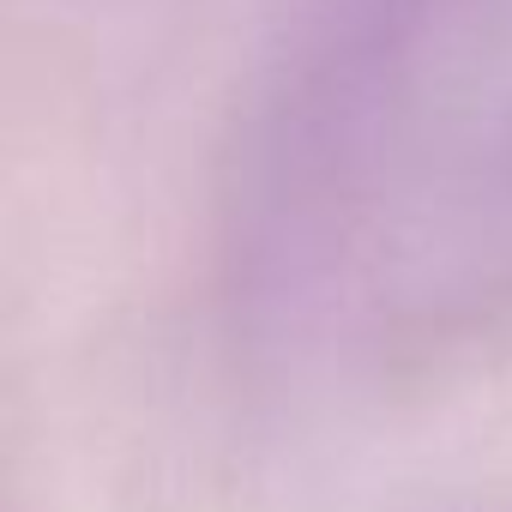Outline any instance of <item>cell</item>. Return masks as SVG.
I'll return each mask as SVG.
<instances>
[{
    "label": "cell",
    "instance_id": "6da1fadb",
    "mask_svg": "<svg viewBox=\"0 0 512 512\" xmlns=\"http://www.w3.org/2000/svg\"><path fill=\"white\" fill-rule=\"evenodd\" d=\"M434 0H302L217 181V272L241 314H278L344 253Z\"/></svg>",
    "mask_w": 512,
    "mask_h": 512
},
{
    "label": "cell",
    "instance_id": "7a4b0ae2",
    "mask_svg": "<svg viewBox=\"0 0 512 512\" xmlns=\"http://www.w3.org/2000/svg\"><path fill=\"white\" fill-rule=\"evenodd\" d=\"M500 163H506V175H512V127H506V145H500Z\"/></svg>",
    "mask_w": 512,
    "mask_h": 512
}]
</instances>
